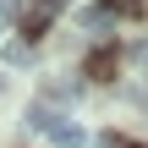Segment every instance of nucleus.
Wrapping results in <instances>:
<instances>
[{
  "mask_svg": "<svg viewBox=\"0 0 148 148\" xmlns=\"http://www.w3.org/2000/svg\"><path fill=\"white\" fill-rule=\"evenodd\" d=\"M27 126H38L55 148H88L82 121H71L66 110H55V104H44V99H33V104H27Z\"/></svg>",
  "mask_w": 148,
  "mask_h": 148,
  "instance_id": "obj_1",
  "label": "nucleus"
},
{
  "mask_svg": "<svg viewBox=\"0 0 148 148\" xmlns=\"http://www.w3.org/2000/svg\"><path fill=\"white\" fill-rule=\"evenodd\" d=\"M60 11H66V0H22V16H16V22H22L27 38H44L49 22H55Z\"/></svg>",
  "mask_w": 148,
  "mask_h": 148,
  "instance_id": "obj_2",
  "label": "nucleus"
},
{
  "mask_svg": "<svg viewBox=\"0 0 148 148\" xmlns=\"http://www.w3.org/2000/svg\"><path fill=\"white\" fill-rule=\"evenodd\" d=\"M82 77H88V82H110V77H115V49H93V55L82 60Z\"/></svg>",
  "mask_w": 148,
  "mask_h": 148,
  "instance_id": "obj_3",
  "label": "nucleus"
},
{
  "mask_svg": "<svg viewBox=\"0 0 148 148\" xmlns=\"http://www.w3.org/2000/svg\"><path fill=\"white\" fill-rule=\"evenodd\" d=\"M77 22H82V27H88V33H93V38H104V33H110V27H115V11H110V5H88V11H82V16H77Z\"/></svg>",
  "mask_w": 148,
  "mask_h": 148,
  "instance_id": "obj_4",
  "label": "nucleus"
},
{
  "mask_svg": "<svg viewBox=\"0 0 148 148\" xmlns=\"http://www.w3.org/2000/svg\"><path fill=\"white\" fill-rule=\"evenodd\" d=\"M0 16H22V0H0Z\"/></svg>",
  "mask_w": 148,
  "mask_h": 148,
  "instance_id": "obj_5",
  "label": "nucleus"
},
{
  "mask_svg": "<svg viewBox=\"0 0 148 148\" xmlns=\"http://www.w3.org/2000/svg\"><path fill=\"white\" fill-rule=\"evenodd\" d=\"M104 5H110V11H137L143 0H104Z\"/></svg>",
  "mask_w": 148,
  "mask_h": 148,
  "instance_id": "obj_6",
  "label": "nucleus"
},
{
  "mask_svg": "<svg viewBox=\"0 0 148 148\" xmlns=\"http://www.w3.org/2000/svg\"><path fill=\"white\" fill-rule=\"evenodd\" d=\"M126 148H137V143H126Z\"/></svg>",
  "mask_w": 148,
  "mask_h": 148,
  "instance_id": "obj_7",
  "label": "nucleus"
},
{
  "mask_svg": "<svg viewBox=\"0 0 148 148\" xmlns=\"http://www.w3.org/2000/svg\"><path fill=\"white\" fill-rule=\"evenodd\" d=\"M0 88H5V82H0Z\"/></svg>",
  "mask_w": 148,
  "mask_h": 148,
  "instance_id": "obj_8",
  "label": "nucleus"
}]
</instances>
